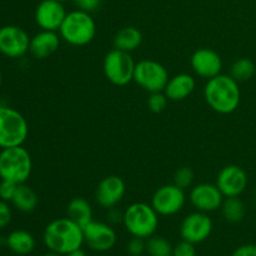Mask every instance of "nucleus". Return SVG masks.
I'll list each match as a JSON object with an SVG mask.
<instances>
[{
    "label": "nucleus",
    "mask_w": 256,
    "mask_h": 256,
    "mask_svg": "<svg viewBox=\"0 0 256 256\" xmlns=\"http://www.w3.org/2000/svg\"><path fill=\"white\" fill-rule=\"evenodd\" d=\"M12 220V212L8 202L0 199V229L9 226Z\"/></svg>",
    "instance_id": "nucleus-32"
},
{
    "label": "nucleus",
    "mask_w": 256,
    "mask_h": 256,
    "mask_svg": "<svg viewBox=\"0 0 256 256\" xmlns=\"http://www.w3.org/2000/svg\"><path fill=\"white\" fill-rule=\"evenodd\" d=\"M6 245L12 252L19 256L30 255L36 246L32 234L26 230H14L6 238Z\"/></svg>",
    "instance_id": "nucleus-21"
},
{
    "label": "nucleus",
    "mask_w": 256,
    "mask_h": 256,
    "mask_svg": "<svg viewBox=\"0 0 256 256\" xmlns=\"http://www.w3.org/2000/svg\"><path fill=\"white\" fill-rule=\"evenodd\" d=\"M62 38L56 32L42 30L30 40L29 52L38 60H45L59 50Z\"/></svg>",
    "instance_id": "nucleus-18"
},
{
    "label": "nucleus",
    "mask_w": 256,
    "mask_h": 256,
    "mask_svg": "<svg viewBox=\"0 0 256 256\" xmlns=\"http://www.w3.org/2000/svg\"><path fill=\"white\" fill-rule=\"evenodd\" d=\"M85 244L96 252H110L118 242V235L109 224L92 220L84 228Z\"/></svg>",
    "instance_id": "nucleus-12"
},
{
    "label": "nucleus",
    "mask_w": 256,
    "mask_h": 256,
    "mask_svg": "<svg viewBox=\"0 0 256 256\" xmlns=\"http://www.w3.org/2000/svg\"><path fill=\"white\" fill-rule=\"evenodd\" d=\"M126 192V185L122 178L110 175L98 184L95 190V200L104 209H112L122 202Z\"/></svg>",
    "instance_id": "nucleus-16"
},
{
    "label": "nucleus",
    "mask_w": 256,
    "mask_h": 256,
    "mask_svg": "<svg viewBox=\"0 0 256 256\" xmlns=\"http://www.w3.org/2000/svg\"><path fill=\"white\" fill-rule=\"evenodd\" d=\"M65 256H89V255H88L82 249H78V250H74V252H69V254Z\"/></svg>",
    "instance_id": "nucleus-35"
},
{
    "label": "nucleus",
    "mask_w": 256,
    "mask_h": 256,
    "mask_svg": "<svg viewBox=\"0 0 256 256\" xmlns=\"http://www.w3.org/2000/svg\"><path fill=\"white\" fill-rule=\"evenodd\" d=\"M222 212L226 222L236 224V222H242V219L245 218L246 208L240 196L225 198L222 205Z\"/></svg>",
    "instance_id": "nucleus-24"
},
{
    "label": "nucleus",
    "mask_w": 256,
    "mask_h": 256,
    "mask_svg": "<svg viewBox=\"0 0 256 256\" xmlns=\"http://www.w3.org/2000/svg\"><path fill=\"white\" fill-rule=\"evenodd\" d=\"M2 72H0V88H2Z\"/></svg>",
    "instance_id": "nucleus-37"
},
{
    "label": "nucleus",
    "mask_w": 256,
    "mask_h": 256,
    "mask_svg": "<svg viewBox=\"0 0 256 256\" xmlns=\"http://www.w3.org/2000/svg\"><path fill=\"white\" fill-rule=\"evenodd\" d=\"M186 204L185 190L175 184L164 185L154 192L152 198V206L159 216H172L184 209Z\"/></svg>",
    "instance_id": "nucleus-9"
},
{
    "label": "nucleus",
    "mask_w": 256,
    "mask_h": 256,
    "mask_svg": "<svg viewBox=\"0 0 256 256\" xmlns=\"http://www.w3.org/2000/svg\"><path fill=\"white\" fill-rule=\"evenodd\" d=\"M146 252V242L142 238H134L128 244V252L132 256H142Z\"/></svg>",
    "instance_id": "nucleus-31"
},
{
    "label": "nucleus",
    "mask_w": 256,
    "mask_h": 256,
    "mask_svg": "<svg viewBox=\"0 0 256 256\" xmlns=\"http://www.w3.org/2000/svg\"><path fill=\"white\" fill-rule=\"evenodd\" d=\"M172 256H196L195 244L186 242V240L178 242L172 250Z\"/></svg>",
    "instance_id": "nucleus-30"
},
{
    "label": "nucleus",
    "mask_w": 256,
    "mask_h": 256,
    "mask_svg": "<svg viewBox=\"0 0 256 256\" xmlns=\"http://www.w3.org/2000/svg\"><path fill=\"white\" fill-rule=\"evenodd\" d=\"M122 224L132 236L146 240L155 235L159 228V214L152 204L134 202L124 212Z\"/></svg>",
    "instance_id": "nucleus-4"
},
{
    "label": "nucleus",
    "mask_w": 256,
    "mask_h": 256,
    "mask_svg": "<svg viewBox=\"0 0 256 256\" xmlns=\"http://www.w3.org/2000/svg\"><path fill=\"white\" fill-rule=\"evenodd\" d=\"M66 214L69 219L76 222L82 229L94 220V212H92V204L85 198L82 196L74 198L69 202L66 208Z\"/></svg>",
    "instance_id": "nucleus-20"
},
{
    "label": "nucleus",
    "mask_w": 256,
    "mask_h": 256,
    "mask_svg": "<svg viewBox=\"0 0 256 256\" xmlns=\"http://www.w3.org/2000/svg\"><path fill=\"white\" fill-rule=\"evenodd\" d=\"M29 136V124L22 112L0 105V149L22 146Z\"/></svg>",
    "instance_id": "nucleus-6"
},
{
    "label": "nucleus",
    "mask_w": 256,
    "mask_h": 256,
    "mask_svg": "<svg viewBox=\"0 0 256 256\" xmlns=\"http://www.w3.org/2000/svg\"><path fill=\"white\" fill-rule=\"evenodd\" d=\"M42 256H64V255H60V254H56V252H48V254H44V255H42Z\"/></svg>",
    "instance_id": "nucleus-36"
},
{
    "label": "nucleus",
    "mask_w": 256,
    "mask_h": 256,
    "mask_svg": "<svg viewBox=\"0 0 256 256\" xmlns=\"http://www.w3.org/2000/svg\"><path fill=\"white\" fill-rule=\"evenodd\" d=\"M29 36L24 29L15 25L0 28V52L10 59H20L30 50Z\"/></svg>",
    "instance_id": "nucleus-10"
},
{
    "label": "nucleus",
    "mask_w": 256,
    "mask_h": 256,
    "mask_svg": "<svg viewBox=\"0 0 256 256\" xmlns=\"http://www.w3.org/2000/svg\"><path fill=\"white\" fill-rule=\"evenodd\" d=\"M42 242L49 252L65 256L74 250L82 249L85 244L84 230L68 216L60 218L46 225Z\"/></svg>",
    "instance_id": "nucleus-1"
},
{
    "label": "nucleus",
    "mask_w": 256,
    "mask_h": 256,
    "mask_svg": "<svg viewBox=\"0 0 256 256\" xmlns=\"http://www.w3.org/2000/svg\"><path fill=\"white\" fill-rule=\"evenodd\" d=\"M169 102L170 100L168 99L164 92H152L149 99H148V106H149L150 112H152L154 114H160V112H162L166 109Z\"/></svg>",
    "instance_id": "nucleus-27"
},
{
    "label": "nucleus",
    "mask_w": 256,
    "mask_h": 256,
    "mask_svg": "<svg viewBox=\"0 0 256 256\" xmlns=\"http://www.w3.org/2000/svg\"><path fill=\"white\" fill-rule=\"evenodd\" d=\"M196 88V80L190 74H178L170 78L165 86V95L170 102H182L188 99Z\"/></svg>",
    "instance_id": "nucleus-19"
},
{
    "label": "nucleus",
    "mask_w": 256,
    "mask_h": 256,
    "mask_svg": "<svg viewBox=\"0 0 256 256\" xmlns=\"http://www.w3.org/2000/svg\"><path fill=\"white\" fill-rule=\"evenodd\" d=\"M206 104L215 112L222 115L232 114L242 102V90L239 82L230 75L220 74L208 80L204 88Z\"/></svg>",
    "instance_id": "nucleus-2"
},
{
    "label": "nucleus",
    "mask_w": 256,
    "mask_h": 256,
    "mask_svg": "<svg viewBox=\"0 0 256 256\" xmlns=\"http://www.w3.org/2000/svg\"><path fill=\"white\" fill-rule=\"evenodd\" d=\"M194 172H192L190 168L186 166L180 168V169H178L174 174V184L184 190L192 186V182H194Z\"/></svg>",
    "instance_id": "nucleus-28"
},
{
    "label": "nucleus",
    "mask_w": 256,
    "mask_h": 256,
    "mask_svg": "<svg viewBox=\"0 0 256 256\" xmlns=\"http://www.w3.org/2000/svg\"><path fill=\"white\" fill-rule=\"evenodd\" d=\"M18 186H19V184H15L9 180H2L0 182V199L8 202H12L15 192H16Z\"/></svg>",
    "instance_id": "nucleus-29"
},
{
    "label": "nucleus",
    "mask_w": 256,
    "mask_h": 256,
    "mask_svg": "<svg viewBox=\"0 0 256 256\" xmlns=\"http://www.w3.org/2000/svg\"><path fill=\"white\" fill-rule=\"evenodd\" d=\"M0 248H2V242H0Z\"/></svg>",
    "instance_id": "nucleus-39"
},
{
    "label": "nucleus",
    "mask_w": 256,
    "mask_h": 256,
    "mask_svg": "<svg viewBox=\"0 0 256 256\" xmlns=\"http://www.w3.org/2000/svg\"><path fill=\"white\" fill-rule=\"evenodd\" d=\"M59 2H72V0H59ZM72 2H74V0H72Z\"/></svg>",
    "instance_id": "nucleus-38"
},
{
    "label": "nucleus",
    "mask_w": 256,
    "mask_h": 256,
    "mask_svg": "<svg viewBox=\"0 0 256 256\" xmlns=\"http://www.w3.org/2000/svg\"><path fill=\"white\" fill-rule=\"evenodd\" d=\"M215 184L224 198L240 196L248 189L249 178L246 172L239 165H228L220 170Z\"/></svg>",
    "instance_id": "nucleus-13"
},
{
    "label": "nucleus",
    "mask_w": 256,
    "mask_h": 256,
    "mask_svg": "<svg viewBox=\"0 0 256 256\" xmlns=\"http://www.w3.org/2000/svg\"><path fill=\"white\" fill-rule=\"evenodd\" d=\"M68 12L59 0H42L35 10V22L42 30L59 32Z\"/></svg>",
    "instance_id": "nucleus-15"
},
{
    "label": "nucleus",
    "mask_w": 256,
    "mask_h": 256,
    "mask_svg": "<svg viewBox=\"0 0 256 256\" xmlns=\"http://www.w3.org/2000/svg\"><path fill=\"white\" fill-rule=\"evenodd\" d=\"M32 159L22 146L2 149L0 152V179L15 184H25L32 176Z\"/></svg>",
    "instance_id": "nucleus-5"
},
{
    "label": "nucleus",
    "mask_w": 256,
    "mask_h": 256,
    "mask_svg": "<svg viewBox=\"0 0 256 256\" xmlns=\"http://www.w3.org/2000/svg\"><path fill=\"white\" fill-rule=\"evenodd\" d=\"M214 224L209 214L202 212H195L188 215L180 226V235L182 240L192 242V244H202L209 239L212 235Z\"/></svg>",
    "instance_id": "nucleus-11"
},
{
    "label": "nucleus",
    "mask_w": 256,
    "mask_h": 256,
    "mask_svg": "<svg viewBox=\"0 0 256 256\" xmlns=\"http://www.w3.org/2000/svg\"><path fill=\"white\" fill-rule=\"evenodd\" d=\"M12 205L16 210L24 214L32 212L39 205V198L32 188L28 186L26 184H20L18 186L16 192L12 200Z\"/></svg>",
    "instance_id": "nucleus-23"
},
{
    "label": "nucleus",
    "mask_w": 256,
    "mask_h": 256,
    "mask_svg": "<svg viewBox=\"0 0 256 256\" xmlns=\"http://www.w3.org/2000/svg\"><path fill=\"white\" fill-rule=\"evenodd\" d=\"M60 38L72 46L89 45L96 36V22L92 12L74 10L68 12L59 30Z\"/></svg>",
    "instance_id": "nucleus-3"
},
{
    "label": "nucleus",
    "mask_w": 256,
    "mask_h": 256,
    "mask_svg": "<svg viewBox=\"0 0 256 256\" xmlns=\"http://www.w3.org/2000/svg\"><path fill=\"white\" fill-rule=\"evenodd\" d=\"M174 246L168 239L152 235L146 242V252L150 256H172Z\"/></svg>",
    "instance_id": "nucleus-26"
},
{
    "label": "nucleus",
    "mask_w": 256,
    "mask_h": 256,
    "mask_svg": "<svg viewBox=\"0 0 256 256\" xmlns=\"http://www.w3.org/2000/svg\"><path fill=\"white\" fill-rule=\"evenodd\" d=\"M142 32L135 26L122 28V30L115 34L114 36V49L122 50V52H132L139 49L142 44Z\"/></svg>",
    "instance_id": "nucleus-22"
},
{
    "label": "nucleus",
    "mask_w": 256,
    "mask_h": 256,
    "mask_svg": "<svg viewBox=\"0 0 256 256\" xmlns=\"http://www.w3.org/2000/svg\"><path fill=\"white\" fill-rule=\"evenodd\" d=\"M169 72L166 68L155 60H142L136 62L134 82L148 92H164L169 82Z\"/></svg>",
    "instance_id": "nucleus-8"
},
{
    "label": "nucleus",
    "mask_w": 256,
    "mask_h": 256,
    "mask_svg": "<svg viewBox=\"0 0 256 256\" xmlns=\"http://www.w3.org/2000/svg\"><path fill=\"white\" fill-rule=\"evenodd\" d=\"M224 199V195L222 194L216 184L208 182H202L192 188L189 195L190 204L194 206V209L206 214L222 209Z\"/></svg>",
    "instance_id": "nucleus-14"
},
{
    "label": "nucleus",
    "mask_w": 256,
    "mask_h": 256,
    "mask_svg": "<svg viewBox=\"0 0 256 256\" xmlns=\"http://www.w3.org/2000/svg\"><path fill=\"white\" fill-rule=\"evenodd\" d=\"M256 72V66L254 62L246 58L236 60L232 62V68H230V76L232 79L236 80L238 82H248L252 79Z\"/></svg>",
    "instance_id": "nucleus-25"
},
{
    "label": "nucleus",
    "mask_w": 256,
    "mask_h": 256,
    "mask_svg": "<svg viewBox=\"0 0 256 256\" xmlns=\"http://www.w3.org/2000/svg\"><path fill=\"white\" fill-rule=\"evenodd\" d=\"M190 64L198 76L206 80L222 74V68H224L222 56L215 50L208 49V48L196 50L190 59Z\"/></svg>",
    "instance_id": "nucleus-17"
},
{
    "label": "nucleus",
    "mask_w": 256,
    "mask_h": 256,
    "mask_svg": "<svg viewBox=\"0 0 256 256\" xmlns=\"http://www.w3.org/2000/svg\"><path fill=\"white\" fill-rule=\"evenodd\" d=\"M135 62L132 52H122V50L112 49L105 55L102 62L105 78L116 86H126L134 82Z\"/></svg>",
    "instance_id": "nucleus-7"
},
{
    "label": "nucleus",
    "mask_w": 256,
    "mask_h": 256,
    "mask_svg": "<svg viewBox=\"0 0 256 256\" xmlns=\"http://www.w3.org/2000/svg\"><path fill=\"white\" fill-rule=\"evenodd\" d=\"M74 2L78 9L84 10L86 12H92L100 6L102 0H74Z\"/></svg>",
    "instance_id": "nucleus-33"
},
{
    "label": "nucleus",
    "mask_w": 256,
    "mask_h": 256,
    "mask_svg": "<svg viewBox=\"0 0 256 256\" xmlns=\"http://www.w3.org/2000/svg\"><path fill=\"white\" fill-rule=\"evenodd\" d=\"M232 256H256V245L246 244L238 248Z\"/></svg>",
    "instance_id": "nucleus-34"
}]
</instances>
